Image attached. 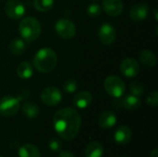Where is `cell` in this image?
I'll return each instance as SVG.
<instances>
[{
  "label": "cell",
  "mask_w": 158,
  "mask_h": 157,
  "mask_svg": "<svg viewBox=\"0 0 158 157\" xmlns=\"http://www.w3.org/2000/svg\"><path fill=\"white\" fill-rule=\"evenodd\" d=\"M104 149L101 143L97 142L90 143L85 148V157H102Z\"/></svg>",
  "instance_id": "obj_19"
},
{
  "label": "cell",
  "mask_w": 158,
  "mask_h": 157,
  "mask_svg": "<svg viewBox=\"0 0 158 157\" xmlns=\"http://www.w3.org/2000/svg\"><path fill=\"white\" fill-rule=\"evenodd\" d=\"M93 101L92 94L87 91L79 92L73 98V104L80 109H84L88 107Z\"/></svg>",
  "instance_id": "obj_13"
},
{
  "label": "cell",
  "mask_w": 158,
  "mask_h": 157,
  "mask_svg": "<svg viewBox=\"0 0 158 157\" xmlns=\"http://www.w3.org/2000/svg\"><path fill=\"white\" fill-rule=\"evenodd\" d=\"M57 35L63 39H71L76 34L75 24L68 19H60L55 24Z\"/></svg>",
  "instance_id": "obj_6"
},
{
  "label": "cell",
  "mask_w": 158,
  "mask_h": 157,
  "mask_svg": "<svg viewBox=\"0 0 158 157\" xmlns=\"http://www.w3.org/2000/svg\"><path fill=\"white\" fill-rule=\"evenodd\" d=\"M26 49L25 42L20 38H15L9 43V51L16 56L22 55Z\"/></svg>",
  "instance_id": "obj_21"
},
{
  "label": "cell",
  "mask_w": 158,
  "mask_h": 157,
  "mask_svg": "<svg viewBox=\"0 0 158 157\" xmlns=\"http://www.w3.org/2000/svg\"><path fill=\"white\" fill-rule=\"evenodd\" d=\"M78 88V82L75 80H68L63 83V90L68 93H74Z\"/></svg>",
  "instance_id": "obj_25"
},
{
  "label": "cell",
  "mask_w": 158,
  "mask_h": 157,
  "mask_svg": "<svg viewBox=\"0 0 158 157\" xmlns=\"http://www.w3.org/2000/svg\"><path fill=\"white\" fill-rule=\"evenodd\" d=\"M150 157H158V150L157 149H155L151 152L150 154Z\"/></svg>",
  "instance_id": "obj_31"
},
{
  "label": "cell",
  "mask_w": 158,
  "mask_h": 157,
  "mask_svg": "<svg viewBox=\"0 0 158 157\" xmlns=\"http://www.w3.org/2000/svg\"><path fill=\"white\" fill-rule=\"evenodd\" d=\"M102 12V7L99 4H91L87 7V13L90 17H98Z\"/></svg>",
  "instance_id": "obj_26"
},
{
  "label": "cell",
  "mask_w": 158,
  "mask_h": 157,
  "mask_svg": "<svg viewBox=\"0 0 158 157\" xmlns=\"http://www.w3.org/2000/svg\"><path fill=\"white\" fill-rule=\"evenodd\" d=\"M49 148L54 151V152H56L59 150L60 148V143L58 142V140L56 139H51L49 141Z\"/></svg>",
  "instance_id": "obj_29"
},
{
  "label": "cell",
  "mask_w": 158,
  "mask_h": 157,
  "mask_svg": "<svg viewBox=\"0 0 158 157\" xmlns=\"http://www.w3.org/2000/svg\"><path fill=\"white\" fill-rule=\"evenodd\" d=\"M98 37L104 44L109 45L113 43L117 38V31L115 27L107 22L102 24L98 30Z\"/></svg>",
  "instance_id": "obj_9"
},
{
  "label": "cell",
  "mask_w": 158,
  "mask_h": 157,
  "mask_svg": "<svg viewBox=\"0 0 158 157\" xmlns=\"http://www.w3.org/2000/svg\"><path fill=\"white\" fill-rule=\"evenodd\" d=\"M93 1H97V0H93Z\"/></svg>",
  "instance_id": "obj_33"
},
{
  "label": "cell",
  "mask_w": 158,
  "mask_h": 157,
  "mask_svg": "<svg viewBox=\"0 0 158 157\" xmlns=\"http://www.w3.org/2000/svg\"><path fill=\"white\" fill-rule=\"evenodd\" d=\"M53 125L57 135L64 140L74 139L80 130L81 118L77 110L65 107L58 110L53 118Z\"/></svg>",
  "instance_id": "obj_1"
},
{
  "label": "cell",
  "mask_w": 158,
  "mask_h": 157,
  "mask_svg": "<svg viewBox=\"0 0 158 157\" xmlns=\"http://www.w3.org/2000/svg\"><path fill=\"white\" fill-rule=\"evenodd\" d=\"M21 111L29 118H35L40 113L38 105L34 103H25L21 107Z\"/></svg>",
  "instance_id": "obj_22"
},
{
  "label": "cell",
  "mask_w": 158,
  "mask_h": 157,
  "mask_svg": "<svg viewBox=\"0 0 158 157\" xmlns=\"http://www.w3.org/2000/svg\"><path fill=\"white\" fill-rule=\"evenodd\" d=\"M19 157H41L39 149L31 143H25L19 149Z\"/></svg>",
  "instance_id": "obj_16"
},
{
  "label": "cell",
  "mask_w": 158,
  "mask_h": 157,
  "mask_svg": "<svg viewBox=\"0 0 158 157\" xmlns=\"http://www.w3.org/2000/svg\"><path fill=\"white\" fill-rule=\"evenodd\" d=\"M103 9L107 15L117 17L123 11V3L121 0H104Z\"/></svg>",
  "instance_id": "obj_11"
},
{
  "label": "cell",
  "mask_w": 158,
  "mask_h": 157,
  "mask_svg": "<svg viewBox=\"0 0 158 157\" xmlns=\"http://www.w3.org/2000/svg\"><path fill=\"white\" fill-rule=\"evenodd\" d=\"M130 88H131V92L133 95L135 96H141L143 92H144V87L143 85L140 82V81H133L131 83L130 85Z\"/></svg>",
  "instance_id": "obj_24"
},
{
  "label": "cell",
  "mask_w": 158,
  "mask_h": 157,
  "mask_svg": "<svg viewBox=\"0 0 158 157\" xmlns=\"http://www.w3.org/2000/svg\"><path fill=\"white\" fill-rule=\"evenodd\" d=\"M19 109V101L17 97L6 95L0 99V115L4 117L14 116Z\"/></svg>",
  "instance_id": "obj_5"
},
{
  "label": "cell",
  "mask_w": 158,
  "mask_h": 157,
  "mask_svg": "<svg viewBox=\"0 0 158 157\" xmlns=\"http://www.w3.org/2000/svg\"><path fill=\"white\" fill-rule=\"evenodd\" d=\"M117 123V116L112 111L103 112L98 118V124L103 129H111Z\"/></svg>",
  "instance_id": "obj_14"
},
{
  "label": "cell",
  "mask_w": 158,
  "mask_h": 157,
  "mask_svg": "<svg viewBox=\"0 0 158 157\" xmlns=\"http://www.w3.org/2000/svg\"><path fill=\"white\" fill-rule=\"evenodd\" d=\"M141 99L138 96L130 94L122 99V106L128 110H135L141 105Z\"/></svg>",
  "instance_id": "obj_20"
},
{
  "label": "cell",
  "mask_w": 158,
  "mask_h": 157,
  "mask_svg": "<svg viewBox=\"0 0 158 157\" xmlns=\"http://www.w3.org/2000/svg\"><path fill=\"white\" fill-rule=\"evenodd\" d=\"M140 70L139 63L131 57L125 58L120 64V71L121 73L128 78H133L137 76Z\"/></svg>",
  "instance_id": "obj_10"
},
{
  "label": "cell",
  "mask_w": 158,
  "mask_h": 157,
  "mask_svg": "<svg viewBox=\"0 0 158 157\" xmlns=\"http://www.w3.org/2000/svg\"><path fill=\"white\" fill-rule=\"evenodd\" d=\"M58 157H75L73 155V154L69 151H62L60 152V154L58 155Z\"/></svg>",
  "instance_id": "obj_30"
},
{
  "label": "cell",
  "mask_w": 158,
  "mask_h": 157,
  "mask_svg": "<svg viewBox=\"0 0 158 157\" xmlns=\"http://www.w3.org/2000/svg\"><path fill=\"white\" fill-rule=\"evenodd\" d=\"M131 135H132L131 130L129 127L121 126L116 130L115 135H114V139L119 144H126L131 141Z\"/></svg>",
  "instance_id": "obj_15"
},
{
  "label": "cell",
  "mask_w": 158,
  "mask_h": 157,
  "mask_svg": "<svg viewBox=\"0 0 158 157\" xmlns=\"http://www.w3.org/2000/svg\"><path fill=\"white\" fill-rule=\"evenodd\" d=\"M149 13V7L146 4L138 3L134 5L130 10V17L135 21H141L146 19Z\"/></svg>",
  "instance_id": "obj_12"
},
{
  "label": "cell",
  "mask_w": 158,
  "mask_h": 157,
  "mask_svg": "<svg viewBox=\"0 0 158 157\" xmlns=\"http://www.w3.org/2000/svg\"><path fill=\"white\" fill-rule=\"evenodd\" d=\"M146 103L148 105L151 106H156L158 104V93L157 92L154 91L152 93H150L147 97H146Z\"/></svg>",
  "instance_id": "obj_27"
},
{
  "label": "cell",
  "mask_w": 158,
  "mask_h": 157,
  "mask_svg": "<svg viewBox=\"0 0 158 157\" xmlns=\"http://www.w3.org/2000/svg\"><path fill=\"white\" fill-rule=\"evenodd\" d=\"M16 72H17V75L20 79L27 80V79H30L32 76L33 68H32V66H31V63H29L27 61H24V62H21L17 67Z\"/></svg>",
  "instance_id": "obj_18"
},
{
  "label": "cell",
  "mask_w": 158,
  "mask_h": 157,
  "mask_svg": "<svg viewBox=\"0 0 158 157\" xmlns=\"http://www.w3.org/2000/svg\"><path fill=\"white\" fill-rule=\"evenodd\" d=\"M155 18H156V19L157 20V19H158V18H157V9H156V8L155 9Z\"/></svg>",
  "instance_id": "obj_32"
},
{
  "label": "cell",
  "mask_w": 158,
  "mask_h": 157,
  "mask_svg": "<svg viewBox=\"0 0 158 157\" xmlns=\"http://www.w3.org/2000/svg\"><path fill=\"white\" fill-rule=\"evenodd\" d=\"M19 31L20 36L24 40L31 42L36 40L41 35L42 27L40 22L35 18L26 17L20 21L19 25Z\"/></svg>",
  "instance_id": "obj_3"
},
{
  "label": "cell",
  "mask_w": 158,
  "mask_h": 157,
  "mask_svg": "<svg viewBox=\"0 0 158 157\" xmlns=\"http://www.w3.org/2000/svg\"><path fill=\"white\" fill-rule=\"evenodd\" d=\"M41 99L44 104L49 106H54L58 105L62 100L61 91L56 87H46L43 90L41 93Z\"/></svg>",
  "instance_id": "obj_7"
},
{
  "label": "cell",
  "mask_w": 158,
  "mask_h": 157,
  "mask_svg": "<svg viewBox=\"0 0 158 157\" xmlns=\"http://www.w3.org/2000/svg\"><path fill=\"white\" fill-rule=\"evenodd\" d=\"M0 157H2V156H1V155H0Z\"/></svg>",
  "instance_id": "obj_34"
},
{
  "label": "cell",
  "mask_w": 158,
  "mask_h": 157,
  "mask_svg": "<svg viewBox=\"0 0 158 157\" xmlns=\"http://www.w3.org/2000/svg\"><path fill=\"white\" fill-rule=\"evenodd\" d=\"M140 62L146 68H153L156 64V56L154 52L150 50H143L139 56Z\"/></svg>",
  "instance_id": "obj_17"
},
{
  "label": "cell",
  "mask_w": 158,
  "mask_h": 157,
  "mask_svg": "<svg viewBox=\"0 0 158 157\" xmlns=\"http://www.w3.org/2000/svg\"><path fill=\"white\" fill-rule=\"evenodd\" d=\"M57 56L56 52L48 47L37 51L33 57V67L42 73L51 72L56 66Z\"/></svg>",
  "instance_id": "obj_2"
},
{
  "label": "cell",
  "mask_w": 158,
  "mask_h": 157,
  "mask_svg": "<svg viewBox=\"0 0 158 157\" xmlns=\"http://www.w3.org/2000/svg\"><path fill=\"white\" fill-rule=\"evenodd\" d=\"M54 0H33L34 7L41 12H46L54 6Z\"/></svg>",
  "instance_id": "obj_23"
},
{
  "label": "cell",
  "mask_w": 158,
  "mask_h": 157,
  "mask_svg": "<svg viewBox=\"0 0 158 157\" xmlns=\"http://www.w3.org/2000/svg\"><path fill=\"white\" fill-rule=\"evenodd\" d=\"M104 88L106 92L114 98H119L125 93L124 81L117 76H108L104 81Z\"/></svg>",
  "instance_id": "obj_4"
},
{
  "label": "cell",
  "mask_w": 158,
  "mask_h": 157,
  "mask_svg": "<svg viewBox=\"0 0 158 157\" xmlns=\"http://www.w3.org/2000/svg\"><path fill=\"white\" fill-rule=\"evenodd\" d=\"M5 11L8 18L13 19H21L25 12V6L19 0H9L6 2L5 6Z\"/></svg>",
  "instance_id": "obj_8"
},
{
  "label": "cell",
  "mask_w": 158,
  "mask_h": 157,
  "mask_svg": "<svg viewBox=\"0 0 158 157\" xmlns=\"http://www.w3.org/2000/svg\"><path fill=\"white\" fill-rule=\"evenodd\" d=\"M29 95H30V92L26 88H21L17 92V98L19 102L24 99H27L29 97Z\"/></svg>",
  "instance_id": "obj_28"
}]
</instances>
